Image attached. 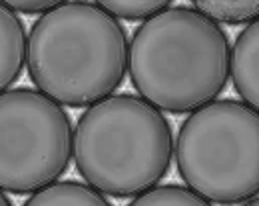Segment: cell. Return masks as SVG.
Wrapping results in <instances>:
<instances>
[{"mask_svg": "<svg viewBox=\"0 0 259 206\" xmlns=\"http://www.w3.org/2000/svg\"><path fill=\"white\" fill-rule=\"evenodd\" d=\"M229 50L220 22L190 6H167L134 30L130 80L162 112L190 114L226 90Z\"/></svg>", "mask_w": 259, "mask_h": 206, "instance_id": "cell-1", "label": "cell"}, {"mask_svg": "<svg viewBox=\"0 0 259 206\" xmlns=\"http://www.w3.org/2000/svg\"><path fill=\"white\" fill-rule=\"evenodd\" d=\"M34 86L70 108L114 94L128 72V35L96 2H62L36 18L26 36Z\"/></svg>", "mask_w": 259, "mask_h": 206, "instance_id": "cell-2", "label": "cell"}, {"mask_svg": "<svg viewBox=\"0 0 259 206\" xmlns=\"http://www.w3.org/2000/svg\"><path fill=\"white\" fill-rule=\"evenodd\" d=\"M80 176L114 198H134L158 184L174 158V130L160 108L132 92L90 104L72 130Z\"/></svg>", "mask_w": 259, "mask_h": 206, "instance_id": "cell-3", "label": "cell"}, {"mask_svg": "<svg viewBox=\"0 0 259 206\" xmlns=\"http://www.w3.org/2000/svg\"><path fill=\"white\" fill-rule=\"evenodd\" d=\"M176 162L184 182L215 204L255 202L259 192L257 108L211 100L182 122Z\"/></svg>", "mask_w": 259, "mask_h": 206, "instance_id": "cell-4", "label": "cell"}, {"mask_svg": "<svg viewBox=\"0 0 259 206\" xmlns=\"http://www.w3.org/2000/svg\"><path fill=\"white\" fill-rule=\"evenodd\" d=\"M72 162V120L38 88L0 92V188L32 194L58 180Z\"/></svg>", "mask_w": 259, "mask_h": 206, "instance_id": "cell-5", "label": "cell"}, {"mask_svg": "<svg viewBox=\"0 0 259 206\" xmlns=\"http://www.w3.org/2000/svg\"><path fill=\"white\" fill-rule=\"evenodd\" d=\"M259 24L251 20L235 38L233 48L229 50V76L233 88L239 94L241 102L257 108L259 102Z\"/></svg>", "mask_w": 259, "mask_h": 206, "instance_id": "cell-6", "label": "cell"}, {"mask_svg": "<svg viewBox=\"0 0 259 206\" xmlns=\"http://www.w3.org/2000/svg\"><path fill=\"white\" fill-rule=\"evenodd\" d=\"M26 26L22 18L0 2V92L8 90L26 66Z\"/></svg>", "mask_w": 259, "mask_h": 206, "instance_id": "cell-7", "label": "cell"}, {"mask_svg": "<svg viewBox=\"0 0 259 206\" xmlns=\"http://www.w3.org/2000/svg\"><path fill=\"white\" fill-rule=\"evenodd\" d=\"M26 206H108L110 200L90 184L76 180H52L34 190Z\"/></svg>", "mask_w": 259, "mask_h": 206, "instance_id": "cell-8", "label": "cell"}, {"mask_svg": "<svg viewBox=\"0 0 259 206\" xmlns=\"http://www.w3.org/2000/svg\"><path fill=\"white\" fill-rule=\"evenodd\" d=\"M195 10L203 12L215 22L231 26L251 22L257 18L259 0H190Z\"/></svg>", "mask_w": 259, "mask_h": 206, "instance_id": "cell-9", "label": "cell"}, {"mask_svg": "<svg viewBox=\"0 0 259 206\" xmlns=\"http://www.w3.org/2000/svg\"><path fill=\"white\" fill-rule=\"evenodd\" d=\"M134 206H203L207 200L190 186L180 184H154L134 196Z\"/></svg>", "mask_w": 259, "mask_h": 206, "instance_id": "cell-10", "label": "cell"}, {"mask_svg": "<svg viewBox=\"0 0 259 206\" xmlns=\"http://www.w3.org/2000/svg\"><path fill=\"white\" fill-rule=\"evenodd\" d=\"M94 2L116 18L136 22V20H146L152 14L167 8L174 0H94Z\"/></svg>", "mask_w": 259, "mask_h": 206, "instance_id": "cell-11", "label": "cell"}, {"mask_svg": "<svg viewBox=\"0 0 259 206\" xmlns=\"http://www.w3.org/2000/svg\"><path fill=\"white\" fill-rule=\"evenodd\" d=\"M0 2L20 14H42L68 0H0Z\"/></svg>", "mask_w": 259, "mask_h": 206, "instance_id": "cell-12", "label": "cell"}, {"mask_svg": "<svg viewBox=\"0 0 259 206\" xmlns=\"http://www.w3.org/2000/svg\"><path fill=\"white\" fill-rule=\"evenodd\" d=\"M10 204H12V200H10V198L4 194V190L0 188V206H10Z\"/></svg>", "mask_w": 259, "mask_h": 206, "instance_id": "cell-13", "label": "cell"}]
</instances>
